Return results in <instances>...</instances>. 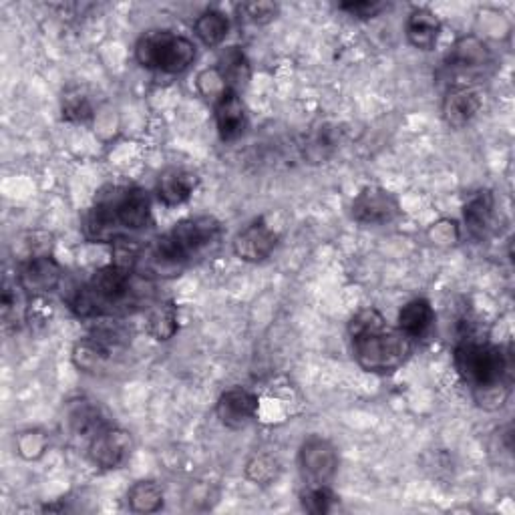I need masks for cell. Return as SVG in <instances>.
Here are the masks:
<instances>
[{"instance_id":"cell-27","label":"cell","mask_w":515,"mask_h":515,"mask_svg":"<svg viewBox=\"0 0 515 515\" xmlns=\"http://www.w3.org/2000/svg\"><path fill=\"white\" fill-rule=\"evenodd\" d=\"M334 499H336L334 493L326 485H308L306 491L300 495L302 507L308 513H314V515L328 513L332 503H334Z\"/></svg>"},{"instance_id":"cell-20","label":"cell","mask_w":515,"mask_h":515,"mask_svg":"<svg viewBox=\"0 0 515 515\" xmlns=\"http://www.w3.org/2000/svg\"><path fill=\"white\" fill-rule=\"evenodd\" d=\"M218 73L224 79L226 87L236 91L240 87H244L250 81V63L246 59V55L242 53V49L238 47H230L222 53L220 61H218Z\"/></svg>"},{"instance_id":"cell-1","label":"cell","mask_w":515,"mask_h":515,"mask_svg":"<svg viewBox=\"0 0 515 515\" xmlns=\"http://www.w3.org/2000/svg\"><path fill=\"white\" fill-rule=\"evenodd\" d=\"M220 238L222 224L214 216H196L178 222L145 248H139L133 240L115 244V262L145 278H171L212 250Z\"/></svg>"},{"instance_id":"cell-15","label":"cell","mask_w":515,"mask_h":515,"mask_svg":"<svg viewBox=\"0 0 515 515\" xmlns=\"http://www.w3.org/2000/svg\"><path fill=\"white\" fill-rule=\"evenodd\" d=\"M198 182H200L198 176L192 174V171L174 167V169L163 171V174L159 176L155 194L163 206L176 208V206L186 204L192 198V194L198 188Z\"/></svg>"},{"instance_id":"cell-8","label":"cell","mask_w":515,"mask_h":515,"mask_svg":"<svg viewBox=\"0 0 515 515\" xmlns=\"http://www.w3.org/2000/svg\"><path fill=\"white\" fill-rule=\"evenodd\" d=\"M298 465L308 485H326L338 469V453L328 439L308 437L298 453Z\"/></svg>"},{"instance_id":"cell-16","label":"cell","mask_w":515,"mask_h":515,"mask_svg":"<svg viewBox=\"0 0 515 515\" xmlns=\"http://www.w3.org/2000/svg\"><path fill=\"white\" fill-rule=\"evenodd\" d=\"M216 109V125L222 141H236L244 135L248 117H246V107L240 99V95L232 89H228L224 95H220L214 101Z\"/></svg>"},{"instance_id":"cell-25","label":"cell","mask_w":515,"mask_h":515,"mask_svg":"<svg viewBox=\"0 0 515 515\" xmlns=\"http://www.w3.org/2000/svg\"><path fill=\"white\" fill-rule=\"evenodd\" d=\"M147 330L157 340H169L178 332V308L174 304H159L151 310Z\"/></svg>"},{"instance_id":"cell-28","label":"cell","mask_w":515,"mask_h":515,"mask_svg":"<svg viewBox=\"0 0 515 515\" xmlns=\"http://www.w3.org/2000/svg\"><path fill=\"white\" fill-rule=\"evenodd\" d=\"M93 109L87 97L75 93V95H67L63 99V119L73 121V123H83L87 119H91Z\"/></svg>"},{"instance_id":"cell-18","label":"cell","mask_w":515,"mask_h":515,"mask_svg":"<svg viewBox=\"0 0 515 515\" xmlns=\"http://www.w3.org/2000/svg\"><path fill=\"white\" fill-rule=\"evenodd\" d=\"M405 31L415 49L433 51L441 35V21L429 9H415L407 19Z\"/></svg>"},{"instance_id":"cell-22","label":"cell","mask_w":515,"mask_h":515,"mask_svg":"<svg viewBox=\"0 0 515 515\" xmlns=\"http://www.w3.org/2000/svg\"><path fill=\"white\" fill-rule=\"evenodd\" d=\"M71 427L79 437H87L91 441L97 433H101L111 425L99 405H91L83 401L71 411Z\"/></svg>"},{"instance_id":"cell-14","label":"cell","mask_w":515,"mask_h":515,"mask_svg":"<svg viewBox=\"0 0 515 515\" xmlns=\"http://www.w3.org/2000/svg\"><path fill=\"white\" fill-rule=\"evenodd\" d=\"M483 107V97L477 89L467 85H455L443 99V117L451 127L469 125Z\"/></svg>"},{"instance_id":"cell-7","label":"cell","mask_w":515,"mask_h":515,"mask_svg":"<svg viewBox=\"0 0 515 515\" xmlns=\"http://www.w3.org/2000/svg\"><path fill=\"white\" fill-rule=\"evenodd\" d=\"M129 334L121 326H99L73 349V363L83 373H103L123 355Z\"/></svg>"},{"instance_id":"cell-30","label":"cell","mask_w":515,"mask_h":515,"mask_svg":"<svg viewBox=\"0 0 515 515\" xmlns=\"http://www.w3.org/2000/svg\"><path fill=\"white\" fill-rule=\"evenodd\" d=\"M45 447H47V437L43 433L29 431V433H23L19 437V453L25 459H35V457L43 455Z\"/></svg>"},{"instance_id":"cell-6","label":"cell","mask_w":515,"mask_h":515,"mask_svg":"<svg viewBox=\"0 0 515 515\" xmlns=\"http://www.w3.org/2000/svg\"><path fill=\"white\" fill-rule=\"evenodd\" d=\"M196 55V45L188 37L171 31H149L135 47V59L143 69L167 75H178L190 69Z\"/></svg>"},{"instance_id":"cell-3","label":"cell","mask_w":515,"mask_h":515,"mask_svg":"<svg viewBox=\"0 0 515 515\" xmlns=\"http://www.w3.org/2000/svg\"><path fill=\"white\" fill-rule=\"evenodd\" d=\"M151 220L149 194L139 186H109L87 210L83 232L93 242L117 244L131 240Z\"/></svg>"},{"instance_id":"cell-10","label":"cell","mask_w":515,"mask_h":515,"mask_svg":"<svg viewBox=\"0 0 515 515\" xmlns=\"http://www.w3.org/2000/svg\"><path fill=\"white\" fill-rule=\"evenodd\" d=\"M63 276L61 264L51 254H39L23 260L19 268V284L33 296L53 292Z\"/></svg>"},{"instance_id":"cell-12","label":"cell","mask_w":515,"mask_h":515,"mask_svg":"<svg viewBox=\"0 0 515 515\" xmlns=\"http://www.w3.org/2000/svg\"><path fill=\"white\" fill-rule=\"evenodd\" d=\"M276 244V232L264 220H256L234 238V254L244 262L256 264L266 260L274 252Z\"/></svg>"},{"instance_id":"cell-31","label":"cell","mask_w":515,"mask_h":515,"mask_svg":"<svg viewBox=\"0 0 515 515\" xmlns=\"http://www.w3.org/2000/svg\"><path fill=\"white\" fill-rule=\"evenodd\" d=\"M387 5L383 3H369V0H363V3H345L340 5V11H345L357 19H373L377 17L381 11H385Z\"/></svg>"},{"instance_id":"cell-29","label":"cell","mask_w":515,"mask_h":515,"mask_svg":"<svg viewBox=\"0 0 515 515\" xmlns=\"http://www.w3.org/2000/svg\"><path fill=\"white\" fill-rule=\"evenodd\" d=\"M240 13L252 25H266V23L276 19L278 5H274V3H246V5L240 7Z\"/></svg>"},{"instance_id":"cell-21","label":"cell","mask_w":515,"mask_h":515,"mask_svg":"<svg viewBox=\"0 0 515 515\" xmlns=\"http://www.w3.org/2000/svg\"><path fill=\"white\" fill-rule=\"evenodd\" d=\"M463 218H465V226L471 232V236L481 238L487 232L491 218H493V196L489 192L475 194L467 202Z\"/></svg>"},{"instance_id":"cell-11","label":"cell","mask_w":515,"mask_h":515,"mask_svg":"<svg viewBox=\"0 0 515 515\" xmlns=\"http://www.w3.org/2000/svg\"><path fill=\"white\" fill-rule=\"evenodd\" d=\"M351 212L361 224H389L399 216V204L387 190L371 186L353 200Z\"/></svg>"},{"instance_id":"cell-19","label":"cell","mask_w":515,"mask_h":515,"mask_svg":"<svg viewBox=\"0 0 515 515\" xmlns=\"http://www.w3.org/2000/svg\"><path fill=\"white\" fill-rule=\"evenodd\" d=\"M433 322H435V310L423 298L411 300L399 312V330L411 340L425 336L427 330L433 326Z\"/></svg>"},{"instance_id":"cell-26","label":"cell","mask_w":515,"mask_h":515,"mask_svg":"<svg viewBox=\"0 0 515 515\" xmlns=\"http://www.w3.org/2000/svg\"><path fill=\"white\" fill-rule=\"evenodd\" d=\"M280 461L274 455H254L246 465V477L256 485H270L280 477Z\"/></svg>"},{"instance_id":"cell-5","label":"cell","mask_w":515,"mask_h":515,"mask_svg":"<svg viewBox=\"0 0 515 515\" xmlns=\"http://www.w3.org/2000/svg\"><path fill=\"white\" fill-rule=\"evenodd\" d=\"M455 369L459 377L477 393L503 389L505 375L509 373L503 351L475 338H465L459 342V347L455 349Z\"/></svg>"},{"instance_id":"cell-23","label":"cell","mask_w":515,"mask_h":515,"mask_svg":"<svg viewBox=\"0 0 515 515\" xmlns=\"http://www.w3.org/2000/svg\"><path fill=\"white\" fill-rule=\"evenodd\" d=\"M194 31L206 47H220L230 33V21L220 11H206L198 17Z\"/></svg>"},{"instance_id":"cell-17","label":"cell","mask_w":515,"mask_h":515,"mask_svg":"<svg viewBox=\"0 0 515 515\" xmlns=\"http://www.w3.org/2000/svg\"><path fill=\"white\" fill-rule=\"evenodd\" d=\"M487 63H489L487 47L481 41H477L475 37H469V39H461L453 47L445 65L451 73L465 77V75H473L475 71L485 69Z\"/></svg>"},{"instance_id":"cell-13","label":"cell","mask_w":515,"mask_h":515,"mask_svg":"<svg viewBox=\"0 0 515 515\" xmlns=\"http://www.w3.org/2000/svg\"><path fill=\"white\" fill-rule=\"evenodd\" d=\"M258 411V397L242 387L226 391L216 405V415L220 423L228 429L246 427Z\"/></svg>"},{"instance_id":"cell-24","label":"cell","mask_w":515,"mask_h":515,"mask_svg":"<svg viewBox=\"0 0 515 515\" xmlns=\"http://www.w3.org/2000/svg\"><path fill=\"white\" fill-rule=\"evenodd\" d=\"M127 501L135 513H155L163 507V491L155 481H137L129 487Z\"/></svg>"},{"instance_id":"cell-4","label":"cell","mask_w":515,"mask_h":515,"mask_svg":"<svg viewBox=\"0 0 515 515\" xmlns=\"http://www.w3.org/2000/svg\"><path fill=\"white\" fill-rule=\"evenodd\" d=\"M357 363L369 373H393L411 353V338L391 328L375 308L361 310L349 324Z\"/></svg>"},{"instance_id":"cell-2","label":"cell","mask_w":515,"mask_h":515,"mask_svg":"<svg viewBox=\"0 0 515 515\" xmlns=\"http://www.w3.org/2000/svg\"><path fill=\"white\" fill-rule=\"evenodd\" d=\"M149 278L111 264L99 268L71 296V310L79 318H119L141 310L153 296Z\"/></svg>"},{"instance_id":"cell-9","label":"cell","mask_w":515,"mask_h":515,"mask_svg":"<svg viewBox=\"0 0 515 515\" xmlns=\"http://www.w3.org/2000/svg\"><path fill=\"white\" fill-rule=\"evenodd\" d=\"M133 439L127 431L107 427L89 441V459L101 469H117L131 455Z\"/></svg>"}]
</instances>
